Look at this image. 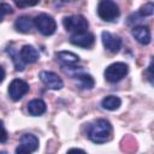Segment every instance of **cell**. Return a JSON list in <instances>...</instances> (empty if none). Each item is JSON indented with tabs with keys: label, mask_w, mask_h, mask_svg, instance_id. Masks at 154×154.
<instances>
[{
	"label": "cell",
	"mask_w": 154,
	"mask_h": 154,
	"mask_svg": "<svg viewBox=\"0 0 154 154\" xmlns=\"http://www.w3.org/2000/svg\"><path fill=\"white\" fill-rule=\"evenodd\" d=\"M40 79L49 89L58 90V89H61L63 88V81H61V78L57 73H54L52 71H42V72H40Z\"/></svg>",
	"instance_id": "obj_8"
},
{
	"label": "cell",
	"mask_w": 154,
	"mask_h": 154,
	"mask_svg": "<svg viewBox=\"0 0 154 154\" xmlns=\"http://www.w3.org/2000/svg\"><path fill=\"white\" fill-rule=\"evenodd\" d=\"M34 25H35L34 19H31L28 16L18 17L17 20L14 22V28L17 29V31H20V32H24V34L25 32H30V30L32 29Z\"/></svg>",
	"instance_id": "obj_13"
},
{
	"label": "cell",
	"mask_w": 154,
	"mask_h": 154,
	"mask_svg": "<svg viewBox=\"0 0 154 154\" xmlns=\"http://www.w3.org/2000/svg\"><path fill=\"white\" fill-rule=\"evenodd\" d=\"M140 14L142 17H147V16H152L154 14V2H147L143 6H141L140 8Z\"/></svg>",
	"instance_id": "obj_19"
},
{
	"label": "cell",
	"mask_w": 154,
	"mask_h": 154,
	"mask_svg": "<svg viewBox=\"0 0 154 154\" xmlns=\"http://www.w3.org/2000/svg\"><path fill=\"white\" fill-rule=\"evenodd\" d=\"M0 8H1V17H4L5 14H7V13H11V12H12L11 6H10V5H7V4H5V2H2V4H1Z\"/></svg>",
	"instance_id": "obj_20"
},
{
	"label": "cell",
	"mask_w": 154,
	"mask_h": 154,
	"mask_svg": "<svg viewBox=\"0 0 154 154\" xmlns=\"http://www.w3.org/2000/svg\"><path fill=\"white\" fill-rule=\"evenodd\" d=\"M19 53H20V58L24 61V64L25 63L31 64V63L37 61V59H38V52L36 51V48H34L32 46H29V45L23 46Z\"/></svg>",
	"instance_id": "obj_11"
},
{
	"label": "cell",
	"mask_w": 154,
	"mask_h": 154,
	"mask_svg": "<svg viewBox=\"0 0 154 154\" xmlns=\"http://www.w3.org/2000/svg\"><path fill=\"white\" fill-rule=\"evenodd\" d=\"M38 148V140L35 135L24 134L19 140V144L16 148V154H32Z\"/></svg>",
	"instance_id": "obj_6"
},
{
	"label": "cell",
	"mask_w": 154,
	"mask_h": 154,
	"mask_svg": "<svg viewBox=\"0 0 154 154\" xmlns=\"http://www.w3.org/2000/svg\"><path fill=\"white\" fill-rule=\"evenodd\" d=\"M122 103V100L118 97V96H114V95H108L106 97L102 99L101 101V105L105 109H108V111H114L117 108H119Z\"/></svg>",
	"instance_id": "obj_15"
},
{
	"label": "cell",
	"mask_w": 154,
	"mask_h": 154,
	"mask_svg": "<svg viewBox=\"0 0 154 154\" xmlns=\"http://www.w3.org/2000/svg\"><path fill=\"white\" fill-rule=\"evenodd\" d=\"M101 38H102V43H103L105 48L112 53H117L122 47L120 37L111 34L109 31H102Z\"/></svg>",
	"instance_id": "obj_10"
},
{
	"label": "cell",
	"mask_w": 154,
	"mask_h": 154,
	"mask_svg": "<svg viewBox=\"0 0 154 154\" xmlns=\"http://www.w3.org/2000/svg\"><path fill=\"white\" fill-rule=\"evenodd\" d=\"M28 112L31 114V116H41L46 112V103L43 100L41 99H35V100H31L29 103H28Z\"/></svg>",
	"instance_id": "obj_14"
},
{
	"label": "cell",
	"mask_w": 154,
	"mask_h": 154,
	"mask_svg": "<svg viewBox=\"0 0 154 154\" xmlns=\"http://www.w3.org/2000/svg\"><path fill=\"white\" fill-rule=\"evenodd\" d=\"M63 25L67 31H71L73 34L78 32H84L88 29V20L81 16V14H73V16H67L64 17L63 19Z\"/></svg>",
	"instance_id": "obj_3"
},
{
	"label": "cell",
	"mask_w": 154,
	"mask_h": 154,
	"mask_svg": "<svg viewBox=\"0 0 154 154\" xmlns=\"http://www.w3.org/2000/svg\"><path fill=\"white\" fill-rule=\"evenodd\" d=\"M128 65L125 63L118 61L108 65L105 70V78L109 83H117L123 79L128 73Z\"/></svg>",
	"instance_id": "obj_4"
},
{
	"label": "cell",
	"mask_w": 154,
	"mask_h": 154,
	"mask_svg": "<svg viewBox=\"0 0 154 154\" xmlns=\"http://www.w3.org/2000/svg\"><path fill=\"white\" fill-rule=\"evenodd\" d=\"M132 36L142 45H148L150 42V31L144 25H138L132 29Z\"/></svg>",
	"instance_id": "obj_12"
},
{
	"label": "cell",
	"mask_w": 154,
	"mask_h": 154,
	"mask_svg": "<svg viewBox=\"0 0 154 154\" xmlns=\"http://www.w3.org/2000/svg\"><path fill=\"white\" fill-rule=\"evenodd\" d=\"M6 137H7V135H6V130H5V126L2 125V135H1V142H2V143L6 141Z\"/></svg>",
	"instance_id": "obj_23"
},
{
	"label": "cell",
	"mask_w": 154,
	"mask_h": 154,
	"mask_svg": "<svg viewBox=\"0 0 154 154\" xmlns=\"http://www.w3.org/2000/svg\"><path fill=\"white\" fill-rule=\"evenodd\" d=\"M38 4V1H32V2H20V1H16V5L18 7H25V6H34Z\"/></svg>",
	"instance_id": "obj_21"
},
{
	"label": "cell",
	"mask_w": 154,
	"mask_h": 154,
	"mask_svg": "<svg viewBox=\"0 0 154 154\" xmlns=\"http://www.w3.org/2000/svg\"><path fill=\"white\" fill-rule=\"evenodd\" d=\"M95 37L91 32L84 31V32H78V34H72L70 37V42L75 46L83 47V48H89L94 45Z\"/></svg>",
	"instance_id": "obj_9"
},
{
	"label": "cell",
	"mask_w": 154,
	"mask_h": 154,
	"mask_svg": "<svg viewBox=\"0 0 154 154\" xmlns=\"http://www.w3.org/2000/svg\"><path fill=\"white\" fill-rule=\"evenodd\" d=\"M7 52H8V54L12 57V60H13L14 66H16V70H17V71H23V70H24V61H23L22 58H20V53H17L13 48L7 49Z\"/></svg>",
	"instance_id": "obj_18"
},
{
	"label": "cell",
	"mask_w": 154,
	"mask_h": 154,
	"mask_svg": "<svg viewBox=\"0 0 154 154\" xmlns=\"http://www.w3.org/2000/svg\"><path fill=\"white\" fill-rule=\"evenodd\" d=\"M28 91H29V85H28V83H26L25 81H23V79L16 78V79H13V81L10 83L8 94H10V97H11L13 101L20 100Z\"/></svg>",
	"instance_id": "obj_7"
},
{
	"label": "cell",
	"mask_w": 154,
	"mask_h": 154,
	"mask_svg": "<svg viewBox=\"0 0 154 154\" xmlns=\"http://www.w3.org/2000/svg\"><path fill=\"white\" fill-rule=\"evenodd\" d=\"M76 78L78 81L79 87L83 89H91L95 84V82L90 75H77Z\"/></svg>",
	"instance_id": "obj_17"
},
{
	"label": "cell",
	"mask_w": 154,
	"mask_h": 154,
	"mask_svg": "<svg viewBox=\"0 0 154 154\" xmlns=\"http://www.w3.org/2000/svg\"><path fill=\"white\" fill-rule=\"evenodd\" d=\"M57 58H58L60 61H63L64 64H67V65H70V64H76V63H78V60H79V57H78L77 54H75V53H72V52H67V51L58 52V53H57Z\"/></svg>",
	"instance_id": "obj_16"
},
{
	"label": "cell",
	"mask_w": 154,
	"mask_h": 154,
	"mask_svg": "<svg viewBox=\"0 0 154 154\" xmlns=\"http://www.w3.org/2000/svg\"><path fill=\"white\" fill-rule=\"evenodd\" d=\"M66 154H87L83 149H79V148H71L70 150H67Z\"/></svg>",
	"instance_id": "obj_22"
},
{
	"label": "cell",
	"mask_w": 154,
	"mask_h": 154,
	"mask_svg": "<svg viewBox=\"0 0 154 154\" xmlns=\"http://www.w3.org/2000/svg\"><path fill=\"white\" fill-rule=\"evenodd\" d=\"M119 7L116 2L111 0H102L97 6V14L102 20L112 22L119 17Z\"/></svg>",
	"instance_id": "obj_2"
},
{
	"label": "cell",
	"mask_w": 154,
	"mask_h": 154,
	"mask_svg": "<svg viewBox=\"0 0 154 154\" xmlns=\"http://www.w3.org/2000/svg\"><path fill=\"white\" fill-rule=\"evenodd\" d=\"M88 137L94 143H105L108 142L112 137V126L106 119H97L89 125Z\"/></svg>",
	"instance_id": "obj_1"
},
{
	"label": "cell",
	"mask_w": 154,
	"mask_h": 154,
	"mask_svg": "<svg viewBox=\"0 0 154 154\" xmlns=\"http://www.w3.org/2000/svg\"><path fill=\"white\" fill-rule=\"evenodd\" d=\"M34 23H35L36 29L45 36H49L54 34L57 29L55 20L53 19V17H51L47 13H40L38 16H36L34 18Z\"/></svg>",
	"instance_id": "obj_5"
}]
</instances>
